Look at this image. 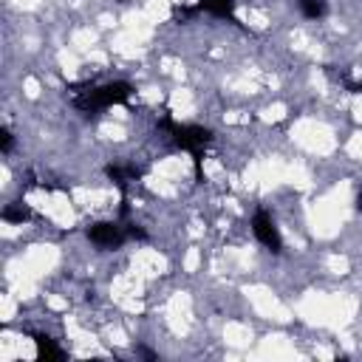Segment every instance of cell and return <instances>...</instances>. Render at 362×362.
Masks as SVG:
<instances>
[{
    "label": "cell",
    "mask_w": 362,
    "mask_h": 362,
    "mask_svg": "<svg viewBox=\"0 0 362 362\" xmlns=\"http://www.w3.org/2000/svg\"><path fill=\"white\" fill-rule=\"evenodd\" d=\"M127 96H130V88L124 82H110V85H99V88L85 90V96H76V107L102 110V107H110L116 102H124Z\"/></svg>",
    "instance_id": "cell-1"
},
{
    "label": "cell",
    "mask_w": 362,
    "mask_h": 362,
    "mask_svg": "<svg viewBox=\"0 0 362 362\" xmlns=\"http://www.w3.org/2000/svg\"><path fill=\"white\" fill-rule=\"evenodd\" d=\"M88 238L96 246H102V249H116V246H122V240L127 238V232L119 223H93L88 229Z\"/></svg>",
    "instance_id": "cell-2"
},
{
    "label": "cell",
    "mask_w": 362,
    "mask_h": 362,
    "mask_svg": "<svg viewBox=\"0 0 362 362\" xmlns=\"http://www.w3.org/2000/svg\"><path fill=\"white\" fill-rule=\"evenodd\" d=\"M252 232H255V238H257L266 249L280 252V232H277L274 221H272L266 212H257V215H255V221H252Z\"/></svg>",
    "instance_id": "cell-3"
},
{
    "label": "cell",
    "mask_w": 362,
    "mask_h": 362,
    "mask_svg": "<svg viewBox=\"0 0 362 362\" xmlns=\"http://www.w3.org/2000/svg\"><path fill=\"white\" fill-rule=\"evenodd\" d=\"M173 133H175V141L192 153H198V147H204L209 141V130L204 127H192V124H173Z\"/></svg>",
    "instance_id": "cell-4"
},
{
    "label": "cell",
    "mask_w": 362,
    "mask_h": 362,
    "mask_svg": "<svg viewBox=\"0 0 362 362\" xmlns=\"http://www.w3.org/2000/svg\"><path fill=\"white\" fill-rule=\"evenodd\" d=\"M201 8L209 14H218V17H229L235 8V0H201Z\"/></svg>",
    "instance_id": "cell-5"
},
{
    "label": "cell",
    "mask_w": 362,
    "mask_h": 362,
    "mask_svg": "<svg viewBox=\"0 0 362 362\" xmlns=\"http://www.w3.org/2000/svg\"><path fill=\"white\" fill-rule=\"evenodd\" d=\"M300 8L305 17H322L325 14V3L322 0H300Z\"/></svg>",
    "instance_id": "cell-6"
},
{
    "label": "cell",
    "mask_w": 362,
    "mask_h": 362,
    "mask_svg": "<svg viewBox=\"0 0 362 362\" xmlns=\"http://www.w3.org/2000/svg\"><path fill=\"white\" fill-rule=\"evenodd\" d=\"M3 218H6V221H14V223H23V221L28 218V209H25V206H6V209H3Z\"/></svg>",
    "instance_id": "cell-7"
},
{
    "label": "cell",
    "mask_w": 362,
    "mask_h": 362,
    "mask_svg": "<svg viewBox=\"0 0 362 362\" xmlns=\"http://www.w3.org/2000/svg\"><path fill=\"white\" fill-rule=\"evenodd\" d=\"M356 206H359V209H362V192H359V195H356Z\"/></svg>",
    "instance_id": "cell-8"
}]
</instances>
